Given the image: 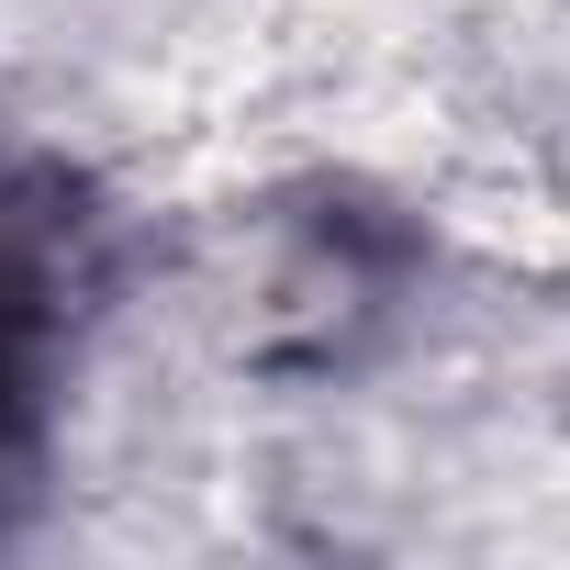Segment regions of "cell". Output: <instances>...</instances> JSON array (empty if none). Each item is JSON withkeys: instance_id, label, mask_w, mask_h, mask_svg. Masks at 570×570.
<instances>
[{"instance_id": "cell-1", "label": "cell", "mask_w": 570, "mask_h": 570, "mask_svg": "<svg viewBox=\"0 0 570 570\" xmlns=\"http://www.w3.org/2000/svg\"><path fill=\"white\" fill-rule=\"evenodd\" d=\"M90 292V213L57 168H0V448H23L46 414V370Z\"/></svg>"}]
</instances>
